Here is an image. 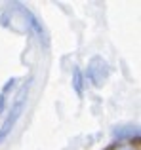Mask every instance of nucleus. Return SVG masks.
Wrapping results in <instances>:
<instances>
[{"label":"nucleus","mask_w":141,"mask_h":150,"mask_svg":"<svg viewBox=\"0 0 141 150\" xmlns=\"http://www.w3.org/2000/svg\"><path fill=\"white\" fill-rule=\"evenodd\" d=\"M31 86H33V76H29L25 82H23L21 89H19L17 95H15V99L11 103V106H10V110H8L4 122L0 124V144H4V141L10 137V133L14 131L15 124H17L19 118H21L23 110H25V105H27V99H29Z\"/></svg>","instance_id":"1"},{"label":"nucleus","mask_w":141,"mask_h":150,"mask_svg":"<svg viewBox=\"0 0 141 150\" xmlns=\"http://www.w3.org/2000/svg\"><path fill=\"white\" fill-rule=\"evenodd\" d=\"M109 76V65L103 61L101 57H93L88 65V70H86V80H90V84L99 88Z\"/></svg>","instance_id":"2"},{"label":"nucleus","mask_w":141,"mask_h":150,"mask_svg":"<svg viewBox=\"0 0 141 150\" xmlns=\"http://www.w3.org/2000/svg\"><path fill=\"white\" fill-rule=\"evenodd\" d=\"M21 13L25 15V19H27V25H29V29L33 30L34 34H36V38H38V42L40 44H48V36H46V30H44V27H42V23L38 21V17L33 13L31 10H25V8H21Z\"/></svg>","instance_id":"3"},{"label":"nucleus","mask_w":141,"mask_h":150,"mask_svg":"<svg viewBox=\"0 0 141 150\" xmlns=\"http://www.w3.org/2000/svg\"><path fill=\"white\" fill-rule=\"evenodd\" d=\"M113 137H115L116 141H134V137L137 139L139 137V129L137 127H132V125H124V127H116V129H113Z\"/></svg>","instance_id":"4"},{"label":"nucleus","mask_w":141,"mask_h":150,"mask_svg":"<svg viewBox=\"0 0 141 150\" xmlns=\"http://www.w3.org/2000/svg\"><path fill=\"white\" fill-rule=\"evenodd\" d=\"M15 84H17V78H10V80L4 84V88L0 89V116H2L4 110H6V106H8V95H10V91L15 88Z\"/></svg>","instance_id":"5"},{"label":"nucleus","mask_w":141,"mask_h":150,"mask_svg":"<svg viewBox=\"0 0 141 150\" xmlns=\"http://www.w3.org/2000/svg\"><path fill=\"white\" fill-rule=\"evenodd\" d=\"M73 89L76 91L78 97H82V93H84V74L78 67H73Z\"/></svg>","instance_id":"6"},{"label":"nucleus","mask_w":141,"mask_h":150,"mask_svg":"<svg viewBox=\"0 0 141 150\" xmlns=\"http://www.w3.org/2000/svg\"><path fill=\"white\" fill-rule=\"evenodd\" d=\"M118 150H132V148H128V146H118Z\"/></svg>","instance_id":"7"}]
</instances>
